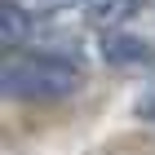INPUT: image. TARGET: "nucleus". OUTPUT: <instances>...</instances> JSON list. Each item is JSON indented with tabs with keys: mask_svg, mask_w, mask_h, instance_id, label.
I'll return each mask as SVG.
<instances>
[{
	"mask_svg": "<svg viewBox=\"0 0 155 155\" xmlns=\"http://www.w3.org/2000/svg\"><path fill=\"white\" fill-rule=\"evenodd\" d=\"M89 155H155V129L151 124L120 129V133H111V137H102Z\"/></svg>",
	"mask_w": 155,
	"mask_h": 155,
	"instance_id": "3",
	"label": "nucleus"
},
{
	"mask_svg": "<svg viewBox=\"0 0 155 155\" xmlns=\"http://www.w3.org/2000/svg\"><path fill=\"white\" fill-rule=\"evenodd\" d=\"M89 89V62L62 45L0 49V97L5 107H67Z\"/></svg>",
	"mask_w": 155,
	"mask_h": 155,
	"instance_id": "1",
	"label": "nucleus"
},
{
	"mask_svg": "<svg viewBox=\"0 0 155 155\" xmlns=\"http://www.w3.org/2000/svg\"><path fill=\"white\" fill-rule=\"evenodd\" d=\"M97 58L107 71H155V40L142 31H129V27H102Z\"/></svg>",
	"mask_w": 155,
	"mask_h": 155,
	"instance_id": "2",
	"label": "nucleus"
},
{
	"mask_svg": "<svg viewBox=\"0 0 155 155\" xmlns=\"http://www.w3.org/2000/svg\"><path fill=\"white\" fill-rule=\"evenodd\" d=\"M75 5H80V13L102 31V27H124V22H133L146 0H75Z\"/></svg>",
	"mask_w": 155,
	"mask_h": 155,
	"instance_id": "4",
	"label": "nucleus"
},
{
	"mask_svg": "<svg viewBox=\"0 0 155 155\" xmlns=\"http://www.w3.org/2000/svg\"><path fill=\"white\" fill-rule=\"evenodd\" d=\"M146 5H151V9H155V0H146Z\"/></svg>",
	"mask_w": 155,
	"mask_h": 155,
	"instance_id": "7",
	"label": "nucleus"
},
{
	"mask_svg": "<svg viewBox=\"0 0 155 155\" xmlns=\"http://www.w3.org/2000/svg\"><path fill=\"white\" fill-rule=\"evenodd\" d=\"M18 9H27V13H36V18H58L67 5H75V0H13Z\"/></svg>",
	"mask_w": 155,
	"mask_h": 155,
	"instance_id": "6",
	"label": "nucleus"
},
{
	"mask_svg": "<svg viewBox=\"0 0 155 155\" xmlns=\"http://www.w3.org/2000/svg\"><path fill=\"white\" fill-rule=\"evenodd\" d=\"M133 115H137V124H151V129H155V80H146L142 89H137V97H133Z\"/></svg>",
	"mask_w": 155,
	"mask_h": 155,
	"instance_id": "5",
	"label": "nucleus"
}]
</instances>
